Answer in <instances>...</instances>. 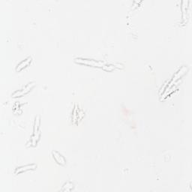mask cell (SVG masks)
Wrapping results in <instances>:
<instances>
[{
  "instance_id": "6da1fadb",
  "label": "cell",
  "mask_w": 192,
  "mask_h": 192,
  "mask_svg": "<svg viewBox=\"0 0 192 192\" xmlns=\"http://www.w3.org/2000/svg\"><path fill=\"white\" fill-rule=\"evenodd\" d=\"M76 62L79 63H83V64H87L90 65L92 66H98V67H103L105 68L106 66L103 64L101 62H96V61L94 60H90V59H76Z\"/></svg>"
},
{
  "instance_id": "7a4b0ae2",
  "label": "cell",
  "mask_w": 192,
  "mask_h": 192,
  "mask_svg": "<svg viewBox=\"0 0 192 192\" xmlns=\"http://www.w3.org/2000/svg\"><path fill=\"white\" fill-rule=\"evenodd\" d=\"M35 86V83H29V85H27L26 86L25 88H24V89H23V90H20V91H17V92H14L13 94V96L14 97H17V96H20V95H23V94H25V93H26L27 92H29V90H31V89H32V87H33V86Z\"/></svg>"
},
{
  "instance_id": "3957f363",
  "label": "cell",
  "mask_w": 192,
  "mask_h": 192,
  "mask_svg": "<svg viewBox=\"0 0 192 192\" xmlns=\"http://www.w3.org/2000/svg\"><path fill=\"white\" fill-rule=\"evenodd\" d=\"M53 158L55 159V160L58 163L60 164H63V165H64L65 164V160L63 155L58 153L57 152H53Z\"/></svg>"
},
{
  "instance_id": "277c9868",
  "label": "cell",
  "mask_w": 192,
  "mask_h": 192,
  "mask_svg": "<svg viewBox=\"0 0 192 192\" xmlns=\"http://www.w3.org/2000/svg\"><path fill=\"white\" fill-rule=\"evenodd\" d=\"M36 167V166L35 164H31V165H26L25 167H20L19 168H17L16 170L15 173L17 172H23V171H26V170H31V169H35Z\"/></svg>"
}]
</instances>
